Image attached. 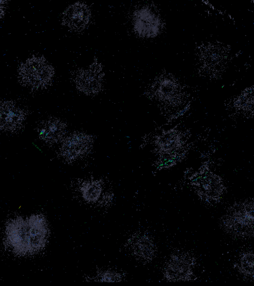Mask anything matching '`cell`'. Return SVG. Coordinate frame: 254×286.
<instances>
[{
    "label": "cell",
    "mask_w": 254,
    "mask_h": 286,
    "mask_svg": "<svg viewBox=\"0 0 254 286\" xmlns=\"http://www.w3.org/2000/svg\"><path fill=\"white\" fill-rule=\"evenodd\" d=\"M92 142L88 135L81 133L73 134L64 141L61 146L62 154L67 160L76 159L89 150Z\"/></svg>",
    "instance_id": "obj_3"
},
{
    "label": "cell",
    "mask_w": 254,
    "mask_h": 286,
    "mask_svg": "<svg viewBox=\"0 0 254 286\" xmlns=\"http://www.w3.org/2000/svg\"><path fill=\"white\" fill-rule=\"evenodd\" d=\"M66 130L65 124L62 121L52 119L42 123L38 129L40 138L49 143H54L64 137Z\"/></svg>",
    "instance_id": "obj_5"
},
{
    "label": "cell",
    "mask_w": 254,
    "mask_h": 286,
    "mask_svg": "<svg viewBox=\"0 0 254 286\" xmlns=\"http://www.w3.org/2000/svg\"><path fill=\"white\" fill-rule=\"evenodd\" d=\"M50 69L44 61L31 58L20 68L19 75L24 84L32 89L43 87L49 81Z\"/></svg>",
    "instance_id": "obj_2"
},
{
    "label": "cell",
    "mask_w": 254,
    "mask_h": 286,
    "mask_svg": "<svg viewBox=\"0 0 254 286\" xmlns=\"http://www.w3.org/2000/svg\"><path fill=\"white\" fill-rule=\"evenodd\" d=\"M81 192L85 199L90 202H93L100 197L101 188L99 184L96 182H88L83 186Z\"/></svg>",
    "instance_id": "obj_7"
},
{
    "label": "cell",
    "mask_w": 254,
    "mask_h": 286,
    "mask_svg": "<svg viewBox=\"0 0 254 286\" xmlns=\"http://www.w3.org/2000/svg\"><path fill=\"white\" fill-rule=\"evenodd\" d=\"M25 120L24 111L12 102L0 103V128L8 132L19 129Z\"/></svg>",
    "instance_id": "obj_4"
},
{
    "label": "cell",
    "mask_w": 254,
    "mask_h": 286,
    "mask_svg": "<svg viewBox=\"0 0 254 286\" xmlns=\"http://www.w3.org/2000/svg\"><path fill=\"white\" fill-rule=\"evenodd\" d=\"M180 159V156L177 155H169L164 157L161 159L158 164L159 167H166L174 164L176 161Z\"/></svg>",
    "instance_id": "obj_9"
},
{
    "label": "cell",
    "mask_w": 254,
    "mask_h": 286,
    "mask_svg": "<svg viewBox=\"0 0 254 286\" xmlns=\"http://www.w3.org/2000/svg\"><path fill=\"white\" fill-rule=\"evenodd\" d=\"M182 145L181 136L176 131H170L163 135L158 140V147L164 153L172 154Z\"/></svg>",
    "instance_id": "obj_6"
},
{
    "label": "cell",
    "mask_w": 254,
    "mask_h": 286,
    "mask_svg": "<svg viewBox=\"0 0 254 286\" xmlns=\"http://www.w3.org/2000/svg\"><path fill=\"white\" fill-rule=\"evenodd\" d=\"M47 229L44 220L39 216L16 219L8 226L7 238L14 249L20 253L35 252L44 246Z\"/></svg>",
    "instance_id": "obj_1"
},
{
    "label": "cell",
    "mask_w": 254,
    "mask_h": 286,
    "mask_svg": "<svg viewBox=\"0 0 254 286\" xmlns=\"http://www.w3.org/2000/svg\"><path fill=\"white\" fill-rule=\"evenodd\" d=\"M3 2V1H0V17L2 16L4 12V6Z\"/></svg>",
    "instance_id": "obj_10"
},
{
    "label": "cell",
    "mask_w": 254,
    "mask_h": 286,
    "mask_svg": "<svg viewBox=\"0 0 254 286\" xmlns=\"http://www.w3.org/2000/svg\"><path fill=\"white\" fill-rule=\"evenodd\" d=\"M187 261L180 259H174L171 263L169 268L171 274L173 276L172 278L182 279L189 271V266L186 263Z\"/></svg>",
    "instance_id": "obj_8"
}]
</instances>
